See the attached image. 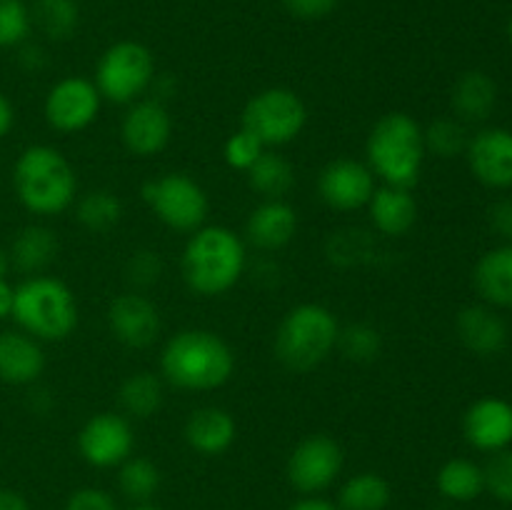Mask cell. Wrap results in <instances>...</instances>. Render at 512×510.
<instances>
[{
    "label": "cell",
    "mask_w": 512,
    "mask_h": 510,
    "mask_svg": "<svg viewBox=\"0 0 512 510\" xmlns=\"http://www.w3.org/2000/svg\"><path fill=\"white\" fill-rule=\"evenodd\" d=\"M160 373L180 390H218L233 378L235 353L213 330L185 328L170 335L163 345Z\"/></svg>",
    "instance_id": "cell-1"
},
{
    "label": "cell",
    "mask_w": 512,
    "mask_h": 510,
    "mask_svg": "<svg viewBox=\"0 0 512 510\" xmlns=\"http://www.w3.org/2000/svg\"><path fill=\"white\" fill-rule=\"evenodd\" d=\"M248 265V250L240 235L225 225H203L185 243L183 278L195 295L218 298L238 285Z\"/></svg>",
    "instance_id": "cell-2"
},
{
    "label": "cell",
    "mask_w": 512,
    "mask_h": 510,
    "mask_svg": "<svg viewBox=\"0 0 512 510\" xmlns=\"http://www.w3.org/2000/svg\"><path fill=\"white\" fill-rule=\"evenodd\" d=\"M368 168L383 185L410 188L418 185L425 163V138L423 128L413 115L403 110L385 113L365 140Z\"/></svg>",
    "instance_id": "cell-3"
},
{
    "label": "cell",
    "mask_w": 512,
    "mask_h": 510,
    "mask_svg": "<svg viewBox=\"0 0 512 510\" xmlns=\"http://www.w3.org/2000/svg\"><path fill=\"white\" fill-rule=\"evenodd\" d=\"M13 188L30 213L60 215L75 203L78 178L60 150L30 145L13 165Z\"/></svg>",
    "instance_id": "cell-4"
},
{
    "label": "cell",
    "mask_w": 512,
    "mask_h": 510,
    "mask_svg": "<svg viewBox=\"0 0 512 510\" xmlns=\"http://www.w3.org/2000/svg\"><path fill=\"white\" fill-rule=\"evenodd\" d=\"M340 323L320 303H300L285 313L275 333V358L293 373L320 368L338 348Z\"/></svg>",
    "instance_id": "cell-5"
},
{
    "label": "cell",
    "mask_w": 512,
    "mask_h": 510,
    "mask_svg": "<svg viewBox=\"0 0 512 510\" xmlns=\"http://www.w3.org/2000/svg\"><path fill=\"white\" fill-rule=\"evenodd\" d=\"M20 330L35 340H65L78 328V300L73 290L50 275H33L15 288L13 315Z\"/></svg>",
    "instance_id": "cell-6"
},
{
    "label": "cell",
    "mask_w": 512,
    "mask_h": 510,
    "mask_svg": "<svg viewBox=\"0 0 512 510\" xmlns=\"http://www.w3.org/2000/svg\"><path fill=\"white\" fill-rule=\"evenodd\" d=\"M95 88L100 98L115 105L138 103L155 85V60L153 53L143 43L120 40L110 45L98 60L95 68Z\"/></svg>",
    "instance_id": "cell-7"
},
{
    "label": "cell",
    "mask_w": 512,
    "mask_h": 510,
    "mask_svg": "<svg viewBox=\"0 0 512 510\" xmlns=\"http://www.w3.org/2000/svg\"><path fill=\"white\" fill-rule=\"evenodd\" d=\"M305 123H308V108L303 98L283 85L260 90L243 108V128L250 130L265 148L293 143L303 133Z\"/></svg>",
    "instance_id": "cell-8"
},
{
    "label": "cell",
    "mask_w": 512,
    "mask_h": 510,
    "mask_svg": "<svg viewBox=\"0 0 512 510\" xmlns=\"http://www.w3.org/2000/svg\"><path fill=\"white\" fill-rule=\"evenodd\" d=\"M143 200L155 218L178 233H195L208 218L210 200L198 180L185 173H165L143 185Z\"/></svg>",
    "instance_id": "cell-9"
},
{
    "label": "cell",
    "mask_w": 512,
    "mask_h": 510,
    "mask_svg": "<svg viewBox=\"0 0 512 510\" xmlns=\"http://www.w3.org/2000/svg\"><path fill=\"white\" fill-rule=\"evenodd\" d=\"M345 465V453L340 443L330 435H308L290 453L285 473L290 485L303 495H318L328 490L340 478Z\"/></svg>",
    "instance_id": "cell-10"
},
{
    "label": "cell",
    "mask_w": 512,
    "mask_h": 510,
    "mask_svg": "<svg viewBox=\"0 0 512 510\" xmlns=\"http://www.w3.org/2000/svg\"><path fill=\"white\" fill-rule=\"evenodd\" d=\"M100 103H103V98H100L93 80L73 75V78L58 80L48 90L43 113L50 128L58 130V133H80L95 123Z\"/></svg>",
    "instance_id": "cell-11"
},
{
    "label": "cell",
    "mask_w": 512,
    "mask_h": 510,
    "mask_svg": "<svg viewBox=\"0 0 512 510\" xmlns=\"http://www.w3.org/2000/svg\"><path fill=\"white\" fill-rule=\"evenodd\" d=\"M135 435L128 418L115 413H98L83 423L78 433V450L93 468H115L133 455Z\"/></svg>",
    "instance_id": "cell-12"
},
{
    "label": "cell",
    "mask_w": 512,
    "mask_h": 510,
    "mask_svg": "<svg viewBox=\"0 0 512 510\" xmlns=\"http://www.w3.org/2000/svg\"><path fill=\"white\" fill-rule=\"evenodd\" d=\"M375 175L368 163L353 158H338L325 165L318 175V195L328 208L350 213L370 203L375 193Z\"/></svg>",
    "instance_id": "cell-13"
},
{
    "label": "cell",
    "mask_w": 512,
    "mask_h": 510,
    "mask_svg": "<svg viewBox=\"0 0 512 510\" xmlns=\"http://www.w3.org/2000/svg\"><path fill=\"white\" fill-rule=\"evenodd\" d=\"M108 328L113 338L125 348H150L160 335V310L143 293L130 290V293L110 300Z\"/></svg>",
    "instance_id": "cell-14"
},
{
    "label": "cell",
    "mask_w": 512,
    "mask_h": 510,
    "mask_svg": "<svg viewBox=\"0 0 512 510\" xmlns=\"http://www.w3.org/2000/svg\"><path fill=\"white\" fill-rule=\"evenodd\" d=\"M120 138L125 150L138 158L158 155L173 138V118L160 100H138L125 113Z\"/></svg>",
    "instance_id": "cell-15"
},
{
    "label": "cell",
    "mask_w": 512,
    "mask_h": 510,
    "mask_svg": "<svg viewBox=\"0 0 512 510\" xmlns=\"http://www.w3.org/2000/svg\"><path fill=\"white\" fill-rule=\"evenodd\" d=\"M468 163L475 178L488 188H512V130L485 128L470 138Z\"/></svg>",
    "instance_id": "cell-16"
},
{
    "label": "cell",
    "mask_w": 512,
    "mask_h": 510,
    "mask_svg": "<svg viewBox=\"0 0 512 510\" xmlns=\"http://www.w3.org/2000/svg\"><path fill=\"white\" fill-rule=\"evenodd\" d=\"M465 440L475 450L498 453L512 443V405L503 398H480L463 415Z\"/></svg>",
    "instance_id": "cell-17"
},
{
    "label": "cell",
    "mask_w": 512,
    "mask_h": 510,
    "mask_svg": "<svg viewBox=\"0 0 512 510\" xmlns=\"http://www.w3.org/2000/svg\"><path fill=\"white\" fill-rule=\"evenodd\" d=\"M183 435L190 450L205 455V458H218L233 448L235 438H238V425L225 408L205 405V408L190 413V418L185 420Z\"/></svg>",
    "instance_id": "cell-18"
},
{
    "label": "cell",
    "mask_w": 512,
    "mask_h": 510,
    "mask_svg": "<svg viewBox=\"0 0 512 510\" xmlns=\"http://www.w3.org/2000/svg\"><path fill=\"white\" fill-rule=\"evenodd\" d=\"M45 370L40 340L23 330L0 333V380L8 385H33Z\"/></svg>",
    "instance_id": "cell-19"
},
{
    "label": "cell",
    "mask_w": 512,
    "mask_h": 510,
    "mask_svg": "<svg viewBox=\"0 0 512 510\" xmlns=\"http://www.w3.org/2000/svg\"><path fill=\"white\" fill-rule=\"evenodd\" d=\"M298 233V213L285 200H263L245 223V235L260 250H280Z\"/></svg>",
    "instance_id": "cell-20"
},
{
    "label": "cell",
    "mask_w": 512,
    "mask_h": 510,
    "mask_svg": "<svg viewBox=\"0 0 512 510\" xmlns=\"http://www.w3.org/2000/svg\"><path fill=\"white\" fill-rule=\"evenodd\" d=\"M365 208H368L370 223L375 225V230L388 238H403L418 220V200L410 193V188L380 185Z\"/></svg>",
    "instance_id": "cell-21"
},
{
    "label": "cell",
    "mask_w": 512,
    "mask_h": 510,
    "mask_svg": "<svg viewBox=\"0 0 512 510\" xmlns=\"http://www.w3.org/2000/svg\"><path fill=\"white\" fill-rule=\"evenodd\" d=\"M455 330H458L460 343L470 353L483 355V358L498 355L508 345V325L495 310L485 308V305H468L460 310Z\"/></svg>",
    "instance_id": "cell-22"
},
{
    "label": "cell",
    "mask_w": 512,
    "mask_h": 510,
    "mask_svg": "<svg viewBox=\"0 0 512 510\" xmlns=\"http://www.w3.org/2000/svg\"><path fill=\"white\" fill-rule=\"evenodd\" d=\"M473 280L490 305L512 308V243L488 250L475 265Z\"/></svg>",
    "instance_id": "cell-23"
},
{
    "label": "cell",
    "mask_w": 512,
    "mask_h": 510,
    "mask_svg": "<svg viewBox=\"0 0 512 510\" xmlns=\"http://www.w3.org/2000/svg\"><path fill=\"white\" fill-rule=\"evenodd\" d=\"M10 263L28 275H40L58 258V238L45 225H25L10 245Z\"/></svg>",
    "instance_id": "cell-24"
},
{
    "label": "cell",
    "mask_w": 512,
    "mask_h": 510,
    "mask_svg": "<svg viewBox=\"0 0 512 510\" xmlns=\"http://www.w3.org/2000/svg\"><path fill=\"white\" fill-rule=\"evenodd\" d=\"M453 108L463 120H485L498 103L495 80L483 70H468L453 85Z\"/></svg>",
    "instance_id": "cell-25"
},
{
    "label": "cell",
    "mask_w": 512,
    "mask_h": 510,
    "mask_svg": "<svg viewBox=\"0 0 512 510\" xmlns=\"http://www.w3.org/2000/svg\"><path fill=\"white\" fill-rule=\"evenodd\" d=\"M118 403L130 418H150L163 405V380L155 373H148V370L128 375L118 390Z\"/></svg>",
    "instance_id": "cell-26"
},
{
    "label": "cell",
    "mask_w": 512,
    "mask_h": 510,
    "mask_svg": "<svg viewBox=\"0 0 512 510\" xmlns=\"http://www.w3.org/2000/svg\"><path fill=\"white\" fill-rule=\"evenodd\" d=\"M248 185L265 200H283L295 185V170L283 155L265 150L248 170Z\"/></svg>",
    "instance_id": "cell-27"
},
{
    "label": "cell",
    "mask_w": 512,
    "mask_h": 510,
    "mask_svg": "<svg viewBox=\"0 0 512 510\" xmlns=\"http://www.w3.org/2000/svg\"><path fill=\"white\" fill-rule=\"evenodd\" d=\"M440 495L455 503H470L485 490V473L478 463L468 458H453L435 475Z\"/></svg>",
    "instance_id": "cell-28"
},
{
    "label": "cell",
    "mask_w": 512,
    "mask_h": 510,
    "mask_svg": "<svg viewBox=\"0 0 512 510\" xmlns=\"http://www.w3.org/2000/svg\"><path fill=\"white\" fill-rule=\"evenodd\" d=\"M393 500V488L380 473H358L343 483L338 493L340 510H385Z\"/></svg>",
    "instance_id": "cell-29"
},
{
    "label": "cell",
    "mask_w": 512,
    "mask_h": 510,
    "mask_svg": "<svg viewBox=\"0 0 512 510\" xmlns=\"http://www.w3.org/2000/svg\"><path fill=\"white\" fill-rule=\"evenodd\" d=\"M118 468V485L125 498L133 500L135 505L150 503L155 498V493L160 490V483H163V475H160V468L153 460L130 455Z\"/></svg>",
    "instance_id": "cell-30"
},
{
    "label": "cell",
    "mask_w": 512,
    "mask_h": 510,
    "mask_svg": "<svg viewBox=\"0 0 512 510\" xmlns=\"http://www.w3.org/2000/svg\"><path fill=\"white\" fill-rule=\"evenodd\" d=\"M78 223L90 233H108L123 220V203L110 190H93L78 200Z\"/></svg>",
    "instance_id": "cell-31"
},
{
    "label": "cell",
    "mask_w": 512,
    "mask_h": 510,
    "mask_svg": "<svg viewBox=\"0 0 512 510\" xmlns=\"http://www.w3.org/2000/svg\"><path fill=\"white\" fill-rule=\"evenodd\" d=\"M30 18L50 40H68L78 30L80 10L75 0H38Z\"/></svg>",
    "instance_id": "cell-32"
},
{
    "label": "cell",
    "mask_w": 512,
    "mask_h": 510,
    "mask_svg": "<svg viewBox=\"0 0 512 510\" xmlns=\"http://www.w3.org/2000/svg\"><path fill=\"white\" fill-rule=\"evenodd\" d=\"M338 348L353 363H373L383 353V335L370 323H353L340 328Z\"/></svg>",
    "instance_id": "cell-33"
},
{
    "label": "cell",
    "mask_w": 512,
    "mask_h": 510,
    "mask_svg": "<svg viewBox=\"0 0 512 510\" xmlns=\"http://www.w3.org/2000/svg\"><path fill=\"white\" fill-rule=\"evenodd\" d=\"M425 150L438 158H455L468 150V133L465 125L455 118H438L423 130Z\"/></svg>",
    "instance_id": "cell-34"
},
{
    "label": "cell",
    "mask_w": 512,
    "mask_h": 510,
    "mask_svg": "<svg viewBox=\"0 0 512 510\" xmlns=\"http://www.w3.org/2000/svg\"><path fill=\"white\" fill-rule=\"evenodd\" d=\"M30 25L33 18L23 0H0V50L23 45Z\"/></svg>",
    "instance_id": "cell-35"
},
{
    "label": "cell",
    "mask_w": 512,
    "mask_h": 510,
    "mask_svg": "<svg viewBox=\"0 0 512 510\" xmlns=\"http://www.w3.org/2000/svg\"><path fill=\"white\" fill-rule=\"evenodd\" d=\"M263 153H265V145L245 128L235 130V133L225 140V148H223L225 163H228L233 170H243V173H248L250 165H253Z\"/></svg>",
    "instance_id": "cell-36"
},
{
    "label": "cell",
    "mask_w": 512,
    "mask_h": 510,
    "mask_svg": "<svg viewBox=\"0 0 512 510\" xmlns=\"http://www.w3.org/2000/svg\"><path fill=\"white\" fill-rule=\"evenodd\" d=\"M163 275V260L155 250L140 248L125 263V280L133 285L135 290H145L150 285H155Z\"/></svg>",
    "instance_id": "cell-37"
},
{
    "label": "cell",
    "mask_w": 512,
    "mask_h": 510,
    "mask_svg": "<svg viewBox=\"0 0 512 510\" xmlns=\"http://www.w3.org/2000/svg\"><path fill=\"white\" fill-rule=\"evenodd\" d=\"M485 490L495 495L500 503L512 505V450H498L483 468Z\"/></svg>",
    "instance_id": "cell-38"
},
{
    "label": "cell",
    "mask_w": 512,
    "mask_h": 510,
    "mask_svg": "<svg viewBox=\"0 0 512 510\" xmlns=\"http://www.w3.org/2000/svg\"><path fill=\"white\" fill-rule=\"evenodd\" d=\"M65 510H118L113 495L103 488H78L65 500Z\"/></svg>",
    "instance_id": "cell-39"
},
{
    "label": "cell",
    "mask_w": 512,
    "mask_h": 510,
    "mask_svg": "<svg viewBox=\"0 0 512 510\" xmlns=\"http://www.w3.org/2000/svg\"><path fill=\"white\" fill-rule=\"evenodd\" d=\"M283 8L293 18L300 20H323L338 8V0H283Z\"/></svg>",
    "instance_id": "cell-40"
},
{
    "label": "cell",
    "mask_w": 512,
    "mask_h": 510,
    "mask_svg": "<svg viewBox=\"0 0 512 510\" xmlns=\"http://www.w3.org/2000/svg\"><path fill=\"white\" fill-rule=\"evenodd\" d=\"M490 228L505 240V243H512V198H503L490 208L488 213Z\"/></svg>",
    "instance_id": "cell-41"
},
{
    "label": "cell",
    "mask_w": 512,
    "mask_h": 510,
    "mask_svg": "<svg viewBox=\"0 0 512 510\" xmlns=\"http://www.w3.org/2000/svg\"><path fill=\"white\" fill-rule=\"evenodd\" d=\"M0 510H30V505L18 490L0 488Z\"/></svg>",
    "instance_id": "cell-42"
},
{
    "label": "cell",
    "mask_w": 512,
    "mask_h": 510,
    "mask_svg": "<svg viewBox=\"0 0 512 510\" xmlns=\"http://www.w3.org/2000/svg\"><path fill=\"white\" fill-rule=\"evenodd\" d=\"M288 510H340V508L335 503H330V500L318 498V495H305V498H300L298 503L290 505Z\"/></svg>",
    "instance_id": "cell-43"
},
{
    "label": "cell",
    "mask_w": 512,
    "mask_h": 510,
    "mask_svg": "<svg viewBox=\"0 0 512 510\" xmlns=\"http://www.w3.org/2000/svg\"><path fill=\"white\" fill-rule=\"evenodd\" d=\"M13 125H15L13 103H10V100L0 93V140H3L10 130H13Z\"/></svg>",
    "instance_id": "cell-44"
},
{
    "label": "cell",
    "mask_w": 512,
    "mask_h": 510,
    "mask_svg": "<svg viewBox=\"0 0 512 510\" xmlns=\"http://www.w3.org/2000/svg\"><path fill=\"white\" fill-rule=\"evenodd\" d=\"M15 305V288L5 278H0V320L13 315Z\"/></svg>",
    "instance_id": "cell-45"
},
{
    "label": "cell",
    "mask_w": 512,
    "mask_h": 510,
    "mask_svg": "<svg viewBox=\"0 0 512 510\" xmlns=\"http://www.w3.org/2000/svg\"><path fill=\"white\" fill-rule=\"evenodd\" d=\"M20 63H23L28 70L43 68L45 53L40 48H35V45H25V48L20 50Z\"/></svg>",
    "instance_id": "cell-46"
},
{
    "label": "cell",
    "mask_w": 512,
    "mask_h": 510,
    "mask_svg": "<svg viewBox=\"0 0 512 510\" xmlns=\"http://www.w3.org/2000/svg\"><path fill=\"white\" fill-rule=\"evenodd\" d=\"M8 265H10L8 253H5V250L0 248V278H5V273H8Z\"/></svg>",
    "instance_id": "cell-47"
},
{
    "label": "cell",
    "mask_w": 512,
    "mask_h": 510,
    "mask_svg": "<svg viewBox=\"0 0 512 510\" xmlns=\"http://www.w3.org/2000/svg\"><path fill=\"white\" fill-rule=\"evenodd\" d=\"M133 510H163V508H158V505H153V503H140V505H135Z\"/></svg>",
    "instance_id": "cell-48"
},
{
    "label": "cell",
    "mask_w": 512,
    "mask_h": 510,
    "mask_svg": "<svg viewBox=\"0 0 512 510\" xmlns=\"http://www.w3.org/2000/svg\"><path fill=\"white\" fill-rule=\"evenodd\" d=\"M508 35H510V40H512V18H510V25H508Z\"/></svg>",
    "instance_id": "cell-49"
}]
</instances>
